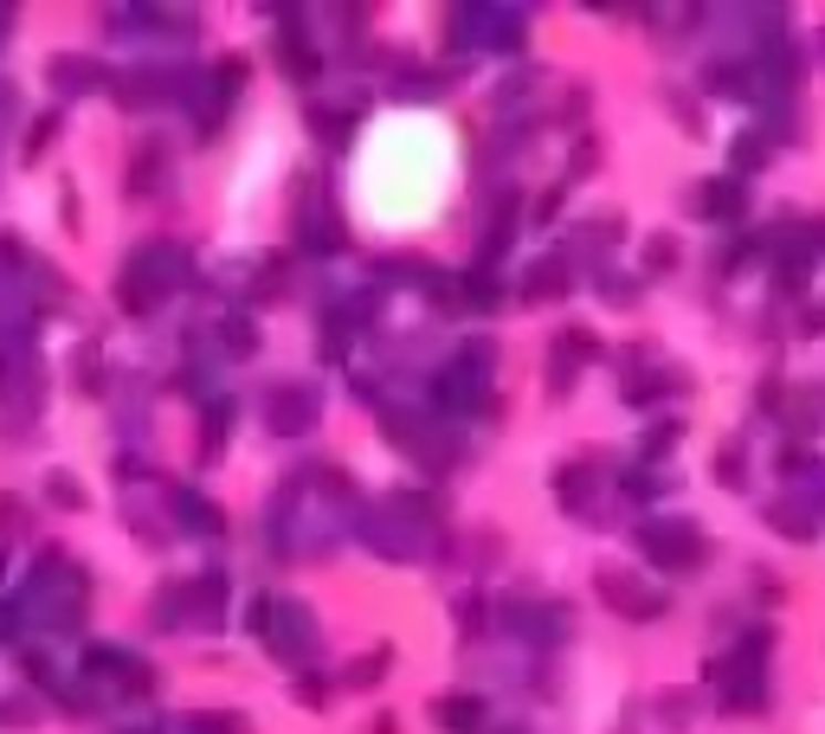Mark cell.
Returning <instances> with one entry per match:
<instances>
[{
	"instance_id": "5b68a950",
	"label": "cell",
	"mask_w": 825,
	"mask_h": 734,
	"mask_svg": "<svg viewBox=\"0 0 825 734\" xmlns=\"http://www.w3.org/2000/svg\"><path fill=\"white\" fill-rule=\"evenodd\" d=\"M562 284H567L562 264H535L529 271V296H562Z\"/></svg>"
},
{
	"instance_id": "52a82bcc",
	"label": "cell",
	"mask_w": 825,
	"mask_h": 734,
	"mask_svg": "<svg viewBox=\"0 0 825 734\" xmlns=\"http://www.w3.org/2000/svg\"><path fill=\"white\" fill-rule=\"evenodd\" d=\"M690 207H703V213H735V193H729V181H710V193H697Z\"/></svg>"
},
{
	"instance_id": "6da1fadb",
	"label": "cell",
	"mask_w": 825,
	"mask_h": 734,
	"mask_svg": "<svg viewBox=\"0 0 825 734\" xmlns=\"http://www.w3.org/2000/svg\"><path fill=\"white\" fill-rule=\"evenodd\" d=\"M645 548H651V560H665V567H690V560H703V535H697L690 522H651V528H645Z\"/></svg>"
},
{
	"instance_id": "ba28073f",
	"label": "cell",
	"mask_w": 825,
	"mask_h": 734,
	"mask_svg": "<svg viewBox=\"0 0 825 734\" xmlns=\"http://www.w3.org/2000/svg\"><path fill=\"white\" fill-rule=\"evenodd\" d=\"M175 510H181V515H188V522H194V528H220V515H213V510H207V503H200V496H194V490H181V503H175Z\"/></svg>"
},
{
	"instance_id": "7a4b0ae2",
	"label": "cell",
	"mask_w": 825,
	"mask_h": 734,
	"mask_svg": "<svg viewBox=\"0 0 825 734\" xmlns=\"http://www.w3.org/2000/svg\"><path fill=\"white\" fill-rule=\"evenodd\" d=\"M432 722L451 734H478L484 728V702L478 696H446V702H432Z\"/></svg>"
},
{
	"instance_id": "3957f363",
	"label": "cell",
	"mask_w": 825,
	"mask_h": 734,
	"mask_svg": "<svg viewBox=\"0 0 825 734\" xmlns=\"http://www.w3.org/2000/svg\"><path fill=\"white\" fill-rule=\"evenodd\" d=\"M587 355H594V335H587V329H567L562 348H555V380L567 387V380H574V367L587 361Z\"/></svg>"
},
{
	"instance_id": "277c9868",
	"label": "cell",
	"mask_w": 825,
	"mask_h": 734,
	"mask_svg": "<svg viewBox=\"0 0 825 734\" xmlns=\"http://www.w3.org/2000/svg\"><path fill=\"white\" fill-rule=\"evenodd\" d=\"M310 419H316V406L303 400V387H291V400H284V394L271 400V426H284V432H303Z\"/></svg>"
},
{
	"instance_id": "8992f818",
	"label": "cell",
	"mask_w": 825,
	"mask_h": 734,
	"mask_svg": "<svg viewBox=\"0 0 825 734\" xmlns=\"http://www.w3.org/2000/svg\"><path fill=\"white\" fill-rule=\"evenodd\" d=\"M45 490H52V503H65V510H77V503H84V483L65 478V471H52V478H45Z\"/></svg>"
}]
</instances>
